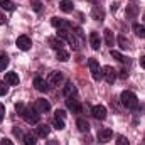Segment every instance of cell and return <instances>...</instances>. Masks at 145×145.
Here are the masks:
<instances>
[{
  "label": "cell",
  "instance_id": "cell-1",
  "mask_svg": "<svg viewBox=\"0 0 145 145\" xmlns=\"http://www.w3.org/2000/svg\"><path fill=\"white\" fill-rule=\"evenodd\" d=\"M15 110H17V113H19L29 125H36V123H39V120H40V113H39L36 108H32V106H25L24 103H17V105H15Z\"/></svg>",
  "mask_w": 145,
  "mask_h": 145
},
{
  "label": "cell",
  "instance_id": "cell-2",
  "mask_svg": "<svg viewBox=\"0 0 145 145\" xmlns=\"http://www.w3.org/2000/svg\"><path fill=\"white\" fill-rule=\"evenodd\" d=\"M120 100H121V105H123L125 108H128V110L138 108V98H137V95L132 93V91H121Z\"/></svg>",
  "mask_w": 145,
  "mask_h": 145
},
{
  "label": "cell",
  "instance_id": "cell-3",
  "mask_svg": "<svg viewBox=\"0 0 145 145\" xmlns=\"http://www.w3.org/2000/svg\"><path fill=\"white\" fill-rule=\"evenodd\" d=\"M88 66H89V71H91V76H93L95 81H100L103 78V68H100V63L95 57H91L88 61Z\"/></svg>",
  "mask_w": 145,
  "mask_h": 145
},
{
  "label": "cell",
  "instance_id": "cell-4",
  "mask_svg": "<svg viewBox=\"0 0 145 145\" xmlns=\"http://www.w3.org/2000/svg\"><path fill=\"white\" fill-rule=\"evenodd\" d=\"M63 81H64V76H63L61 71H52V72H49V76H47V83L52 84V86H59Z\"/></svg>",
  "mask_w": 145,
  "mask_h": 145
},
{
  "label": "cell",
  "instance_id": "cell-5",
  "mask_svg": "<svg viewBox=\"0 0 145 145\" xmlns=\"http://www.w3.org/2000/svg\"><path fill=\"white\" fill-rule=\"evenodd\" d=\"M15 44H17V47L20 51H29L31 46H32V40H31V37H27V36H19L17 40H15Z\"/></svg>",
  "mask_w": 145,
  "mask_h": 145
},
{
  "label": "cell",
  "instance_id": "cell-6",
  "mask_svg": "<svg viewBox=\"0 0 145 145\" xmlns=\"http://www.w3.org/2000/svg\"><path fill=\"white\" fill-rule=\"evenodd\" d=\"M66 106L71 110L72 113H81L83 111V106L79 105V101L76 98H72V96H68L66 98Z\"/></svg>",
  "mask_w": 145,
  "mask_h": 145
},
{
  "label": "cell",
  "instance_id": "cell-7",
  "mask_svg": "<svg viewBox=\"0 0 145 145\" xmlns=\"http://www.w3.org/2000/svg\"><path fill=\"white\" fill-rule=\"evenodd\" d=\"M103 78H105V81H106L108 84H113L115 79H116V71H115L111 66H105V68H103Z\"/></svg>",
  "mask_w": 145,
  "mask_h": 145
},
{
  "label": "cell",
  "instance_id": "cell-8",
  "mask_svg": "<svg viewBox=\"0 0 145 145\" xmlns=\"http://www.w3.org/2000/svg\"><path fill=\"white\" fill-rule=\"evenodd\" d=\"M98 142L100 144H106L111 140V137H113V132L110 130V128H101V130H98Z\"/></svg>",
  "mask_w": 145,
  "mask_h": 145
},
{
  "label": "cell",
  "instance_id": "cell-9",
  "mask_svg": "<svg viewBox=\"0 0 145 145\" xmlns=\"http://www.w3.org/2000/svg\"><path fill=\"white\" fill-rule=\"evenodd\" d=\"M34 108L39 113H47L51 110V103L47 100H44V98H39V100H36V103H34Z\"/></svg>",
  "mask_w": 145,
  "mask_h": 145
},
{
  "label": "cell",
  "instance_id": "cell-10",
  "mask_svg": "<svg viewBox=\"0 0 145 145\" xmlns=\"http://www.w3.org/2000/svg\"><path fill=\"white\" fill-rule=\"evenodd\" d=\"M91 115L96 118V120H105L106 118V108L103 105H96L91 108Z\"/></svg>",
  "mask_w": 145,
  "mask_h": 145
},
{
  "label": "cell",
  "instance_id": "cell-11",
  "mask_svg": "<svg viewBox=\"0 0 145 145\" xmlns=\"http://www.w3.org/2000/svg\"><path fill=\"white\" fill-rule=\"evenodd\" d=\"M34 86H36L37 91H40V93H46V91L49 89V83H47L46 79H42L40 76L34 78Z\"/></svg>",
  "mask_w": 145,
  "mask_h": 145
},
{
  "label": "cell",
  "instance_id": "cell-12",
  "mask_svg": "<svg viewBox=\"0 0 145 145\" xmlns=\"http://www.w3.org/2000/svg\"><path fill=\"white\" fill-rule=\"evenodd\" d=\"M51 24H52V27H56V29H69V27H71V24H69L68 20L59 19V17H52V19H51Z\"/></svg>",
  "mask_w": 145,
  "mask_h": 145
},
{
  "label": "cell",
  "instance_id": "cell-13",
  "mask_svg": "<svg viewBox=\"0 0 145 145\" xmlns=\"http://www.w3.org/2000/svg\"><path fill=\"white\" fill-rule=\"evenodd\" d=\"M89 44H91V47H93L95 51L100 49V46H101V37H100V34H98L96 31L89 32Z\"/></svg>",
  "mask_w": 145,
  "mask_h": 145
},
{
  "label": "cell",
  "instance_id": "cell-14",
  "mask_svg": "<svg viewBox=\"0 0 145 145\" xmlns=\"http://www.w3.org/2000/svg\"><path fill=\"white\" fill-rule=\"evenodd\" d=\"M125 15H127V19H135L138 15V5L128 3L127 5V10H125Z\"/></svg>",
  "mask_w": 145,
  "mask_h": 145
},
{
  "label": "cell",
  "instance_id": "cell-15",
  "mask_svg": "<svg viewBox=\"0 0 145 145\" xmlns=\"http://www.w3.org/2000/svg\"><path fill=\"white\" fill-rule=\"evenodd\" d=\"M47 44H49L52 49H56V51H61L63 46H64L63 39H59V37H49V39H47Z\"/></svg>",
  "mask_w": 145,
  "mask_h": 145
},
{
  "label": "cell",
  "instance_id": "cell-16",
  "mask_svg": "<svg viewBox=\"0 0 145 145\" xmlns=\"http://www.w3.org/2000/svg\"><path fill=\"white\" fill-rule=\"evenodd\" d=\"M5 83H7V84H10V86L19 84V76H17V72H14V71L5 72Z\"/></svg>",
  "mask_w": 145,
  "mask_h": 145
},
{
  "label": "cell",
  "instance_id": "cell-17",
  "mask_svg": "<svg viewBox=\"0 0 145 145\" xmlns=\"http://www.w3.org/2000/svg\"><path fill=\"white\" fill-rule=\"evenodd\" d=\"M91 17H93L95 20H100V22H101V20L105 19V12H103V8L98 7V5H95V7H93V12H91Z\"/></svg>",
  "mask_w": 145,
  "mask_h": 145
},
{
  "label": "cell",
  "instance_id": "cell-18",
  "mask_svg": "<svg viewBox=\"0 0 145 145\" xmlns=\"http://www.w3.org/2000/svg\"><path fill=\"white\" fill-rule=\"evenodd\" d=\"M59 8H61L63 12L69 14V12H72L74 5H72V2H71V0H61V2H59Z\"/></svg>",
  "mask_w": 145,
  "mask_h": 145
},
{
  "label": "cell",
  "instance_id": "cell-19",
  "mask_svg": "<svg viewBox=\"0 0 145 145\" xmlns=\"http://www.w3.org/2000/svg\"><path fill=\"white\" fill-rule=\"evenodd\" d=\"M103 36H105V42H106V46L113 47V44H115V37H113V32H111L110 29H105V31H103Z\"/></svg>",
  "mask_w": 145,
  "mask_h": 145
},
{
  "label": "cell",
  "instance_id": "cell-20",
  "mask_svg": "<svg viewBox=\"0 0 145 145\" xmlns=\"http://www.w3.org/2000/svg\"><path fill=\"white\" fill-rule=\"evenodd\" d=\"M76 127H78L79 132H88L89 130V123L86 120H83V118H78L76 120Z\"/></svg>",
  "mask_w": 145,
  "mask_h": 145
},
{
  "label": "cell",
  "instance_id": "cell-21",
  "mask_svg": "<svg viewBox=\"0 0 145 145\" xmlns=\"http://www.w3.org/2000/svg\"><path fill=\"white\" fill-rule=\"evenodd\" d=\"M63 95L68 98V96H72V95H76V88H74V84L72 83H66V86H64V89H63Z\"/></svg>",
  "mask_w": 145,
  "mask_h": 145
},
{
  "label": "cell",
  "instance_id": "cell-22",
  "mask_svg": "<svg viewBox=\"0 0 145 145\" xmlns=\"http://www.w3.org/2000/svg\"><path fill=\"white\" fill-rule=\"evenodd\" d=\"M0 7H2L3 10H7V12H14V10H15V5H14V2H10V0H0Z\"/></svg>",
  "mask_w": 145,
  "mask_h": 145
},
{
  "label": "cell",
  "instance_id": "cell-23",
  "mask_svg": "<svg viewBox=\"0 0 145 145\" xmlns=\"http://www.w3.org/2000/svg\"><path fill=\"white\" fill-rule=\"evenodd\" d=\"M133 32L135 36L140 37V39H145V25H140V24H133Z\"/></svg>",
  "mask_w": 145,
  "mask_h": 145
},
{
  "label": "cell",
  "instance_id": "cell-24",
  "mask_svg": "<svg viewBox=\"0 0 145 145\" xmlns=\"http://www.w3.org/2000/svg\"><path fill=\"white\" fill-rule=\"evenodd\" d=\"M49 132H51V128H49L47 125H40V127H37V135L42 137V138H46V137L49 135Z\"/></svg>",
  "mask_w": 145,
  "mask_h": 145
},
{
  "label": "cell",
  "instance_id": "cell-25",
  "mask_svg": "<svg viewBox=\"0 0 145 145\" xmlns=\"http://www.w3.org/2000/svg\"><path fill=\"white\" fill-rule=\"evenodd\" d=\"M57 61H61V63H66L68 59H69V52L68 51H64V49H61V51H57Z\"/></svg>",
  "mask_w": 145,
  "mask_h": 145
},
{
  "label": "cell",
  "instance_id": "cell-26",
  "mask_svg": "<svg viewBox=\"0 0 145 145\" xmlns=\"http://www.w3.org/2000/svg\"><path fill=\"white\" fill-rule=\"evenodd\" d=\"M52 125H54V128L56 130H64V120L63 118H57V116H54V120H52Z\"/></svg>",
  "mask_w": 145,
  "mask_h": 145
},
{
  "label": "cell",
  "instance_id": "cell-27",
  "mask_svg": "<svg viewBox=\"0 0 145 145\" xmlns=\"http://www.w3.org/2000/svg\"><path fill=\"white\" fill-rule=\"evenodd\" d=\"M110 54H111V57H115L116 61H120V63H127V57H125L123 54H120L118 51H115V49H111V51H110Z\"/></svg>",
  "mask_w": 145,
  "mask_h": 145
},
{
  "label": "cell",
  "instance_id": "cell-28",
  "mask_svg": "<svg viewBox=\"0 0 145 145\" xmlns=\"http://www.w3.org/2000/svg\"><path fill=\"white\" fill-rule=\"evenodd\" d=\"M36 137L32 133H25L24 135V145H36Z\"/></svg>",
  "mask_w": 145,
  "mask_h": 145
},
{
  "label": "cell",
  "instance_id": "cell-29",
  "mask_svg": "<svg viewBox=\"0 0 145 145\" xmlns=\"http://www.w3.org/2000/svg\"><path fill=\"white\" fill-rule=\"evenodd\" d=\"M116 40H118V44H120L121 49H128V47H130V42H128V39H127L125 36H118Z\"/></svg>",
  "mask_w": 145,
  "mask_h": 145
},
{
  "label": "cell",
  "instance_id": "cell-30",
  "mask_svg": "<svg viewBox=\"0 0 145 145\" xmlns=\"http://www.w3.org/2000/svg\"><path fill=\"white\" fill-rule=\"evenodd\" d=\"M31 5H32V8L36 12H40L42 10V2L40 0H31Z\"/></svg>",
  "mask_w": 145,
  "mask_h": 145
},
{
  "label": "cell",
  "instance_id": "cell-31",
  "mask_svg": "<svg viewBox=\"0 0 145 145\" xmlns=\"http://www.w3.org/2000/svg\"><path fill=\"white\" fill-rule=\"evenodd\" d=\"M8 66V57L7 56H0V71H3Z\"/></svg>",
  "mask_w": 145,
  "mask_h": 145
},
{
  "label": "cell",
  "instance_id": "cell-32",
  "mask_svg": "<svg viewBox=\"0 0 145 145\" xmlns=\"http://www.w3.org/2000/svg\"><path fill=\"white\" fill-rule=\"evenodd\" d=\"M116 145H130V142L127 140V137L118 135V137H116Z\"/></svg>",
  "mask_w": 145,
  "mask_h": 145
},
{
  "label": "cell",
  "instance_id": "cell-33",
  "mask_svg": "<svg viewBox=\"0 0 145 145\" xmlns=\"http://www.w3.org/2000/svg\"><path fill=\"white\" fill-rule=\"evenodd\" d=\"M7 91H8V88H7V83H5V81H0V96L7 95Z\"/></svg>",
  "mask_w": 145,
  "mask_h": 145
},
{
  "label": "cell",
  "instance_id": "cell-34",
  "mask_svg": "<svg viewBox=\"0 0 145 145\" xmlns=\"http://www.w3.org/2000/svg\"><path fill=\"white\" fill-rule=\"evenodd\" d=\"M54 116H57V118H63V120H64V118H66V111H64V110H56V115H54Z\"/></svg>",
  "mask_w": 145,
  "mask_h": 145
},
{
  "label": "cell",
  "instance_id": "cell-35",
  "mask_svg": "<svg viewBox=\"0 0 145 145\" xmlns=\"http://www.w3.org/2000/svg\"><path fill=\"white\" fill-rule=\"evenodd\" d=\"M3 118H5V106L0 103V121H2Z\"/></svg>",
  "mask_w": 145,
  "mask_h": 145
},
{
  "label": "cell",
  "instance_id": "cell-36",
  "mask_svg": "<svg viewBox=\"0 0 145 145\" xmlns=\"http://www.w3.org/2000/svg\"><path fill=\"white\" fill-rule=\"evenodd\" d=\"M0 145H14V142H12L10 138H3V140L0 142Z\"/></svg>",
  "mask_w": 145,
  "mask_h": 145
},
{
  "label": "cell",
  "instance_id": "cell-37",
  "mask_svg": "<svg viewBox=\"0 0 145 145\" xmlns=\"http://www.w3.org/2000/svg\"><path fill=\"white\" fill-rule=\"evenodd\" d=\"M120 78H121V79L128 78V71H127V69H121V71H120Z\"/></svg>",
  "mask_w": 145,
  "mask_h": 145
},
{
  "label": "cell",
  "instance_id": "cell-38",
  "mask_svg": "<svg viewBox=\"0 0 145 145\" xmlns=\"http://www.w3.org/2000/svg\"><path fill=\"white\" fill-rule=\"evenodd\" d=\"M140 66L145 69V56H142V57H140Z\"/></svg>",
  "mask_w": 145,
  "mask_h": 145
},
{
  "label": "cell",
  "instance_id": "cell-39",
  "mask_svg": "<svg viewBox=\"0 0 145 145\" xmlns=\"http://www.w3.org/2000/svg\"><path fill=\"white\" fill-rule=\"evenodd\" d=\"M116 8H118V3H116V2H115V3H111V10H113V12H115V10H116Z\"/></svg>",
  "mask_w": 145,
  "mask_h": 145
},
{
  "label": "cell",
  "instance_id": "cell-40",
  "mask_svg": "<svg viewBox=\"0 0 145 145\" xmlns=\"http://www.w3.org/2000/svg\"><path fill=\"white\" fill-rule=\"evenodd\" d=\"M5 20H7V19H5V15H2V14H0V24H5Z\"/></svg>",
  "mask_w": 145,
  "mask_h": 145
},
{
  "label": "cell",
  "instance_id": "cell-41",
  "mask_svg": "<svg viewBox=\"0 0 145 145\" xmlns=\"http://www.w3.org/2000/svg\"><path fill=\"white\" fill-rule=\"evenodd\" d=\"M89 2H91V3H96V0H89Z\"/></svg>",
  "mask_w": 145,
  "mask_h": 145
},
{
  "label": "cell",
  "instance_id": "cell-42",
  "mask_svg": "<svg viewBox=\"0 0 145 145\" xmlns=\"http://www.w3.org/2000/svg\"><path fill=\"white\" fill-rule=\"evenodd\" d=\"M144 20H145V15H144Z\"/></svg>",
  "mask_w": 145,
  "mask_h": 145
}]
</instances>
